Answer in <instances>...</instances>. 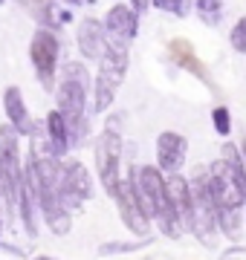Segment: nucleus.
<instances>
[{
    "label": "nucleus",
    "instance_id": "obj_1",
    "mask_svg": "<svg viewBox=\"0 0 246 260\" xmlns=\"http://www.w3.org/2000/svg\"><path fill=\"white\" fill-rule=\"evenodd\" d=\"M29 58L35 67V75L44 90H55L58 87V58H61V38L55 29L38 26L29 44Z\"/></svg>",
    "mask_w": 246,
    "mask_h": 260
},
{
    "label": "nucleus",
    "instance_id": "obj_18",
    "mask_svg": "<svg viewBox=\"0 0 246 260\" xmlns=\"http://www.w3.org/2000/svg\"><path fill=\"white\" fill-rule=\"evenodd\" d=\"M0 3H6V0H0Z\"/></svg>",
    "mask_w": 246,
    "mask_h": 260
},
{
    "label": "nucleus",
    "instance_id": "obj_9",
    "mask_svg": "<svg viewBox=\"0 0 246 260\" xmlns=\"http://www.w3.org/2000/svg\"><path fill=\"white\" fill-rule=\"evenodd\" d=\"M157 153H160L162 171L174 174V171L182 165V159H186V139L177 136V133H162L160 142H157Z\"/></svg>",
    "mask_w": 246,
    "mask_h": 260
},
{
    "label": "nucleus",
    "instance_id": "obj_2",
    "mask_svg": "<svg viewBox=\"0 0 246 260\" xmlns=\"http://www.w3.org/2000/svg\"><path fill=\"white\" fill-rule=\"evenodd\" d=\"M119 159H122V139H119V130H107L99 136L96 142V171L102 179L104 191L110 197H116L122 177H119Z\"/></svg>",
    "mask_w": 246,
    "mask_h": 260
},
{
    "label": "nucleus",
    "instance_id": "obj_5",
    "mask_svg": "<svg viewBox=\"0 0 246 260\" xmlns=\"http://www.w3.org/2000/svg\"><path fill=\"white\" fill-rule=\"evenodd\" d=\"M78 38V49L87 61H102L104 52H107V29H104L102 20L96 18H84L76 29Z\"/></svg>",
    "mask_w": 246,
    "mask_h": 260
},
{
    "label": "nucleus",
    "instance_id": "obj_6",
    "mask_svg": "<svg viewBox=\"0 0 246 260\" xmlns=\"http://www.w3.org/2000/svg\"><path fill=\"white\" fill-rule=\"evenodd\" d=\"M3 113H6V121L18 130L20 136H26V139L35 133V127H38V121L32 119L29 110H26V102H23L20 87H15V84L3 90Z\"/></svg>",
    "mask_w": 246,
    "mask_h": 260
},
{
    "label": "nucleus",
    "instance_id": "obj_12",
    "mask_svg": "<svg viewBox=\"0 0 246 260\" xmlns=\"http://www.w3.org/2000/svg\"><path fill=\"white\" fill-rule=\"evenodd\" d=\"M0 153H6V156H20V133L12 127L9 121L0 124Z\"/></svg>",
    "mask_w": 246,
    "mask_h": 260
},
{
    "label": "nucleus",
    "instance_id": "obj_13",
    "mask_svg": "<svg viewBox=\"0 0 246 260\" xmlns=\"http://www.w3.org/2000/svg\"><path fill=\"white\" fill-rule=\"evenodd\" d=\"M232 44H235L237 49H243V52H246V18L240 20L235 29H232Z\"/></svg>",
    "mask_w": 246,
    "mask_h": 260
},
{
    "label": "nucleus",
    "instance_id": "obj_11",
    "mask_svg": "<svg viewBox=\"0 0 246 260\" xmlns=\"http://www.w3.org/2000/svg\"><path fill=\"white\" fill-rule=\"evenodd\" d=\"M171 58L177 61L180 67H186V70H191L194 75H200L203 81H208V73H206V67L197 61V55H194V49L186 44V41H174L171 44Z\"/></svg>",
    "mask_w": 246,
    "mask_h": 260
},
{
    "label": "nucleus",
    "instance_id": "obj_17",
    "mask_svg": "<svg viewBox=\"0 0 246 260\" xmlns=\"http://www.w3.org/2000/svg\"><path fill=\"white\" fill-rule=\"evenodd\" d=\"M243 159H246V142H243ZM243 171H246V165H243Z\"/></svg>",
    "mask_w": 246,
    "mask_h": 260
},
{
    "label": "nucleus",
    "instance_id": "obj_3",
    "mask_svg": "<svg viewBox=\"0 0 246 260\" xmlns=\"http://www.w3.org/2000/svg\"><path fill=\"white\" fill-rule=\"evenodd\" d=\"M93 197V177L78 159H61V203L70 211H78Z\"/></svg>",
    "mask_w": 246,
    "mask_h": 260
},
{
    "label": "nucleus",
    "instance_id": "obj_4",
    "mask_svg": "<svg viewBox=\"0 0 246 260\" xmlns=\"http://www.w3.org/2000/svg\"><path fill=\"white\" fill-rule=\"evenodd\" d=\"M116 205H119V214H122V220H125V225L131 229V232H136V234H145L148 232V214H145V208H142V203H139V197H136V188H133V182H131V177L128 179H122V185H119V191H116Z\"/></svg>",
    "mask_w": 246,
    "mask_h": 260
},
{
    "label": "nucleus",
    "instance_id": "obj_16",
    "mask_svg": "<svg viewBox=\"0 0 246 260\" xmlns=\"http://www.w3.org/2000/svg\"><path fill=\"white\" fill-rule=\"evenodd\" d=\"M26 3H29V6H35V9H38L41 3H47V0H26Z\"/></svg>",
    "mask_w": 246,
    "mask_h": 260
},
{
    "label": "nucleus",
    "instance_id": "obj_8",
    "mask_svg": "<svg viewBox=\"0 0 246 260\" xmlns=\"http://www.w3.org/2000/svg\"><path fill=\"white\" fill-rule=\"evenodd\" d=\"M44 133H47L52 153H55L58 159H64L67 153H70V148H73V136H70V124H67L64 113L58 110V107L47 113V119H44Z\"/></svg>",
    "mask_w": 246,
    "mask_h": 260
},
{
    "label": "nucleus",
    "instance_id": "obj_10",
    "mask_svg": "<svg viewBox=\"0 0 246 260\" xmlns=\"http://www.w3.org/2000/svg\"><path fill=\"white\" fill-rule=\"evenodd\" d=\"M35 20H38V26H47V29H61L70 20V12L58 3V0H47V3H41L38 9H35Z\"/></svg>",
    "mask_w": 246,
    "mask_h": 260
},
{
    "label": "nucleus",
    "instance_id": "obj_7",
    "mask_svg": "<svg viewBox=\"0 0 246 260\" xmlns=\"http://www.w3.org/2000/svg\"><path fill=\"white\" fill-rule=\"evenodd\" d=\"M136 6L131 3H116L113 9L107 12L104 18V29L110 38H122V41H131L136 35V23H139V15H136Z\"/></svg>",
    "mask_w": 246,
    "mask_h": 260
},
{
    "label": "nucleus",
    "instance_id": "obj_15",
    "mask_svg": "<svg viewBox=\"0 0 246 260\" xmlns=\"http://www.w3.org/2000/svg\"><path fill=\"white\" fill-rule=\"evenodd\" d=\"M214 121H218V130H220V133H226V130H229V119H226V110H218V113H214Z\"/></svg>",
    "mask_w": 246,
    "mask_h": 260
},
{
    "label": "nucleus",
    "instance_id": "obj_14",
    "mask_svg": "<svg viewBox=\"0 0 246 260\" xmlns=\"http://www.w3.org/2000/svg\"><path fill=\"white\" fill-rule=\"evenodd\" d=\"M153 6H160V9H168V12H180L182 0H153Z\"/></svg>",
    "mask_w": 246,
    "mask_h": 260
}]
</instances>
